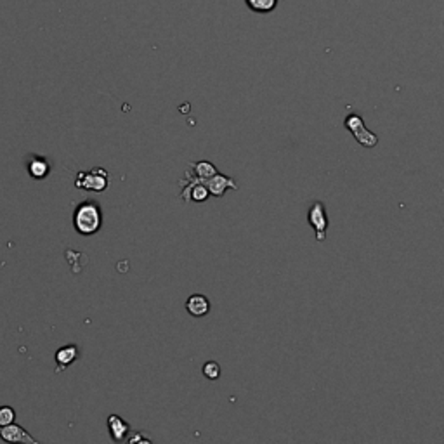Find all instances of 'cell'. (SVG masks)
<instances>
[{
    "instance_id": "cell-12",
    "label": "cell",
    "mask_w": 444,
    "mask_h": 444,
    "mask_svg": "<svg viewBox=\"0 0 444 444\" xmlns=\"http://www.w3.org/2000/svg\"><path fill=\"white\" fill-rule=\"evenodd\" d=\"M246 8L252 12H257V14H268V12H272L278 5V0H245Z\"/></svg>"
},
{
    "instance_id": "cell-6",
    "label": "cell",
    "mask_w": 444,
    "mask_h": 444,
    "mask_svg": "<svg viewBox=\"0 0 444 444\" xmlns=\"http://www.w3.org/2000/svg\"><path fill=\"white\" fill-rule=\"evenodd\" d=\"M205 186L209 187L210 195L217 196V198L224 196V193L228 191L229 187H231V189H238V184H236L231 177H226L222 176V174H215V176H212L210 179H207Z\"/></svg>"
},
{
    "instance_id": "cell-9",
    "label": "cell",
    "mask_w": 444,
    "mask_h": 444,
    "mask_svg": "<svg viewBox=\"0 0 444 444\" xmlns=\"http://www.w3.org/2000/svg\"><path fill=\"white\" fill-rule=\"evenodd\" d=\"M78 356V349L77 345H65L56 353V363H58V368L56 371H62L67 366H70Z\"/></svg>"
},
{
    "instance_id": "cell-15",
    "label": "cell",
    "mask_w": 444,
    "mask_h": 444,
    "mask_svg": "<svg viewBox=\"0 0 444 444\" xmlns=\"http://www.w3.org/2000/svg\"><path fill=\"white\" fill-rule=\"evenodd\" d=\"M203 375H205L209 380H217V378L220 377V366L215 361H209V363L203 364Z\"/></svg>"
},
{
    "instance_id": "cell-5",
    "label": "cell",
    "mask_w": 444,
    "mask_h": 444,
    "mask_svg": "<svg viewBox=\"0 0 444 444\" xmlns=\"http://www.w3.org/2000/svg\"><path fill=\"white\" fill-rule=\"evenodd\" d=\"M0 437L8 443H32L38 444V441L35 437H32L28 434V430L23 429L21 425H16L14 422L9 423V425L0 427Z\"/></svg>"
},
{
    "instance_id": "cell-8",
    "label": "cell",
    "mask_w": 444,
    "mask_h": 444,
    "mask_svg": "<svg viewBox=\"0 0 444 444\" xmlns=\"http://www.w3.org/2000/svg\"><path fill=\"white\" fill-rule=\"evenodd\" d=\"M186 309L187 312L191 316H195V318H202V316H207L210 312V302L205 295L195 294L187 299Z\"/></svg>"
},
{
    "instance_id": "cell-2",
    "label": "cell",
    "mask_w": 444,
    "mask_h": 444,
    "mask_svg": "<svg viewBox=\"0 0 444 444\" xmlns=\"http://www.w3.org/2000/svg\"><path fill=\"white\" fill-rule=\"evenodd\" d=\"M345 127H347L349 132L356 137L358 143L363 144L364 148H375L378 144L377 136L366 129V125H364L363 118H361L360 115H349V117L345 118Z\"/></svg>"
},
{
    "instance_id": "cell-7",
    "label": "cell",
    "mask_w": 444,
    "mask_h": 444,
    "mask_svg": "<svg viewBox=\"0 0 444 444\" xmlns=\"http://www.w3.org/2000/svg\"><path fill=\"white\" fill-rule=\"evenodd\" d=\"M210 196L209 193V187L205 186V180L198 179V177H195V180H191V184L186 187L183 191V198L186 200H193V202H205L207 198Z\"/></svg>"
},
{
    "instance_id": "cell-3",
    "label": "cell",
    "mask_w": 444,
    "mask_h": 444,
    "mask_svg": "<svg viewBox=\"0 0 444 444\" xmlns=\"http://www.w3.org/2000/svg\"><path fill=\"white\" fill-rule=\"evenodd\" d=\"M75 186L80 189L104 191L108 187V174L103 169H94L92 172H78Z\"/></svg>"
},
{
    "instance_id": "cell-14",
    "label": "cell",
    "mask_w": 444,
    "mask_h": 444,
    "mask_svg": "<svg viewBox=\"0 0 444 444\" xmlns=\"http://www.w3.org/2000/svg\"><path fill=\"white\" fill-rule=\"evenodd\" d=\"M14 419L16 411L11 406H0V427L9 425V423L14 422Z\"/></svg>"
},
{
    "instance_id": "cell-11",
    "label": "cell",
    "mask_w": 444,
    "mask_h": 444,
    "mask_svg": "<svg viewBox=\"0 0 444 444\" xmlns=\"http://www.w3.org/2000/svg\"><path fill=\"white\" fill-rule=\"evenodd\" d=\"M49 170H51V167H49L47 160H44V158L34 156L28 162V172L34 179H44L49 174Z\"/></svg>"
},
{
    "instance_id": "cell-13",
    "label": "cell",
    "mask_w": 444,
    "mask_h": 444,
    "mask_svg": "<svg viewBox=\"0 0 444 444\" xmlns=\"http://www.w3.org/2000/svg\"><path fill=\"white\" fill-rule=\"evenodd\" d=\"M191 167H193V170H195V177H198V179H202V180L210 179V177L215 176L217 174L215 165L210 162H205V160H203V162L193 163Z\"/></svg>"
},
{
    "instance_id": "cell-4",
    "label": "cell",
    "mask_w": 444,
    "mask_h": 444,
    "mask_svg": "<svg viewBox=\"0 0 444 444\" xmlns=\"http://www.w3.org/2000/svg\"><path fill=\"white\" fill-rule=\"evenodd\" d=\"M307 220H309V224H311V228L314 229L316 239H318V242H323L328 229V215L323 203L321 202L312 203L307 213Z\"/></svg>"
},
{
    "instance_id": "cell-10",
    "label": "cell",
    "mask_w": 444,
    "mask_h": 444,
    "mask_svg": "<svg viewBox=\"0 0 444 444\" xmlns=\"http://www.w3.org/2000/svg\"><path fill=\"white\" fill-rule=\"evenodd\" d=\"M108 429H110L111 437H113L117 443L125 439V436L129 434V423L124 422L118 415H110L108 417Z\"/></svg>"
},
{
    "instance_id": "cell-1",
    "label": "cell",
    "mask_w": 444,
    "mask_h": 444,
    "mask_svg": "<svg viewBox=\"0 0 444 444\" xmlns=\"http://www.w3.org/2000/svg\"><path fill=\"white\" fill-rule=\"evenodd\" d=\"M103 224V213L101 207L96 202H84L77 207L73 213V226L77 233L84 236L96 235Z\"/></svg>"
}]
</instances>
